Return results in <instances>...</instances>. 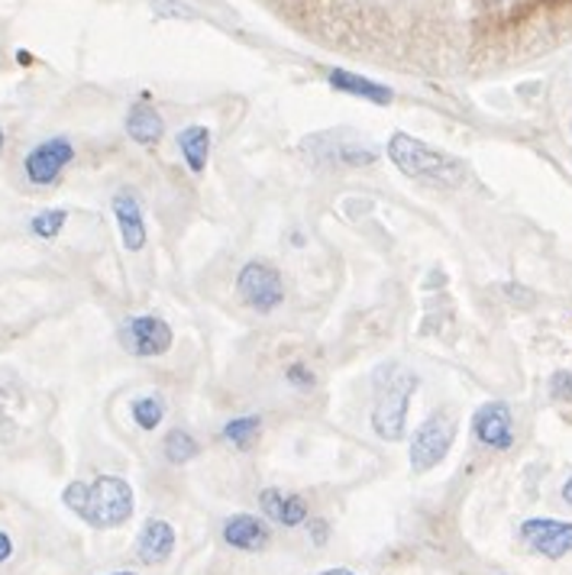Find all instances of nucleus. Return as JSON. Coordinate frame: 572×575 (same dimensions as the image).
<instances>
[{"label": "nucleus", "instance_id": "1", "mask_svg": "<svg viewBox=\"0 0 572 575\" xmlns=\"http://www.w3.org/2000/svg\"><path fill=\"white\" fill-rule=\"evenodd\" d=\"M62 502L84 524L97 530L120 527L133 517V489L120 476H97L94 482H72L66 485Z\"/></svg>", "mask_w": 572, "mask_h": 575}, {"label": "nucleus", "instance_id": "2", "mask_svg": "<svg viewBox=\"0 0 572 575\" xmlns=\"http://www.w3.org/2000/svg\"><path fill=\"white\" fill-rule=\"evenodd\" d=\"M415 388H418L415 372H398L395 365H385V382H382L375 408H372V431L378 433L382 439L395 443V439L405 436V421H408Z\"/></svg>", "mask_w": 572, "mask_h": 575}, {"label": "nucleus", "instance_id": "3", "mask_svg": "<svg viewBox=\"0 0 572 575\" xmlns=\"http://www.w3.org/2000/svg\"><path fill=\"white\" fill-rule=\"evenodd\" d=\"M388 155L392 162L411 175V178H433L440 185H456L463 178V168L456 159H450L446 152L433 149V145L421 143L408 133H395L392 143H388Z\"/></svg>", "mask_w": 572, "mask_h": 575}, {"label": "nucleus", "instance_id": "4", "mask_svg": "<svg viewBox=\"0 0 572 575\" xmlns=\"http://www.w3.org/2000/svg\"><path fill=\"white\" fill-rule=\"evenodd\" d=\"M456 439V421L446 408L433 411L428 421L418 427V433L408 443V456H411V469L415 472H430L433 466H440L450 453Z\"/></svg>", "mask_w": 572, "mask_h": 575}, {"label": "nucleus", "instance_id": "5", "mask_svg": "<svg viewBox=\"0 0 572 575\" xmlns=\"http://www.w3.org/2000/svg\"><path fill=\"white\" fill-rule=\"evenodd\" d=\"M236 291H240L243 304L259 310V314H272L282 304V297H285L279 269H272L269 262H259V259L243 266V272L236 279Z\"/></svg>", "mask_w": 572, "mask_h": 575}, {"label": "nucleus", "instance_id": "6", "mask_svg": "<svg viewBox=\"0 0 572 575\" xmlns=\"http://www.w3.org/2000/svg\"><path fill=\"white\" fill-rule=\"evenodd\" d=\"M120 343L130 356L152 360L172 350V327L155 314H137L120 327Z\"/></svg>", "mask_w": 572, "mask_h": 575}, {"label": "nucleus", "instance_id": "7", "mask_svg": "<svg viewBox=\"0 0 572 575\" xmlns=\"http://www.w3.org/2000/svg\"><path fill=\"white\" fill-rule=\"evenodd\" d=\"M74 159L72 140L66 137H52L46 143H39L26 159H23V172L30 178V185L36 188H49L59 181V175L66 172V165Z\"/></svg>", "mask_w": 572, "mask_h": 575}, {"label": "nucleus", "instance_id": "8", "mask_svg": "<svg viewBox=\"0 0 572 575\" xmlns=\"http://www.w3.org/2000/svg\"><path fill=\"white\" fill-rule=\"evenodd\" d=\"M521 540L547 560H563L572 553V520L530 517L521 524Z\"/></svg>", "mask_w": 572, "mask_h": 575}, {"label": "nucleus", "instance_id": "9", "mask_svg": "<svg viewBox=\"0 0 572 575\" xmlns=\"http://www.w3.org/2000/svg\"><path fill=\"white\" fill-rule=\"evenodd\" d=\"M472 433L479 443L492 446V449H511L514 446V421H511V408L504 401H489L476 411L472 418Z\"/></svg>", "mask_w": 572, "mask_h": 575}, {"label": "nucleus", "instance_id": "10", "mask_svg": "<svg viewBox=\"0 0 572 575\" xmlns=\"http://www.w3.org/2000/svg\"><path fill=\"white\" fill-rule=\"evenodd\" d=\"M110 208H114V216H117V230H120V236H124V246H127L130 253H140L145 246V220L140 198H137L130 188H124V191L114 195Z\"/></svg>", "mask_w": 572, "mask_h": 575}, {"label": "nucleus", "instance_id": "11", "mask_svg": "<svg viewBox=\"0 0 572 575\" xmlns=\"http://www.w3.org/2000/svg\"><path fill=\"white\" fill-rule=\"evenodd\" d=\"M175 553V527L162 517H149L137 537V556L145 566H162Z\"/></svg>", "mask_w": 572, "mask_h": 575}, {"label": "nucleus", "instance_id": "12", "mask_svg": "<svg viewBox=\"0 0 572 575\" xmlns=\"http://www.w3.org/2000/svg\"><path fill=\"white\" fill-rule=\"evenodd\" d=\"M269 527L259 520V517H253V514H233V517H226V524H223V540H226V547H233V550H246V553H256V550H266L269 547Z\"/></svg>", "mask_w": 572, "mask_h": 575}, {"label": "nucleus", "instance_id": "13", "mask_svg": "<svg viewBox=\"0 0 572 575\" xmlns=\"http://www.w3.org/2000/svg\"><path fill=\"white\" fill-rule=\"evenodd\" d=\"M327 78H330V84H334L337 91L357 94V97H365V101H372V104H392V91L382 87V84H375V81H369V78H362V74L334 69Z\"/></svg>", "mask_w": 572, "mask_h": 575}, {"label": "nucleus", "instance_id": "14", "mask_svg": "<svg viewBox=\"0 0 572 575\" xmlns=\"http://www.w3.org/2000/svg\"><path fill=\"white\" fill-rule=\"evenodd\" d=\"M127 133H130V140L140 145H155L162 140V133H165V124H162V117H159V110H152V107H133L130 110V117H127Z\"/></svg>", "mask_w": 572, "mask_h": 575}, {"label": "nucleus", "instance_id": "15", "mask_svg": "<svg viewBox=\"0 0 572 575\" xmlns=\"http://www.w3.org/2000/svg\"><path fill=\"white\" fill-rule=\"evenodd\" d=\"M178 149H182L191 172H205L208 155H211V133L205 127H188L178 133Z\"/></svg>", "mask_w": 572, "mask_h": 575}, {"label": "nucleus", "instance_id": "16", "mask_svg": "<svg viewBox=\"0 0 572 575\" xmlns=\"http://www.w3.org/2000/svg\"><path fill=\"white\" fill-rule=\"evenodd\" d=\"M162 453H165V459H168L172 466H185V462L198 459L201 446H198V439H195L191 433L182 431V427H175V431H168V436H165Z\"/></svg>", "mask_w": 572, "mask_h": 575}, {"label": "nucleus", "instance_id": "17", "mask_svg": "<svg viewBox=\"0 0 572 575\" xmlns=\"http://www.w3.org/2000/svg\"><path fill=\"white\" fill-rule=\"evenodd\" d=\"M262 421L259 418H236L223 427V439L233 443L236 449H253V443L259 439Z\"/></svg>", "mask_w": 572, "mask_h": 575}, {"label": "nucleus", "instance_id": "18", "mask_svg": "<svg viewBox=\"0 0 572 575\" xmlns=\"http://www.w3.org/2000/svg\"><path fill=\"white\" fill-rule=\"evenodd\" d=\"M130 411H133V421H137V427H140V431H155V427L162 424V418H165V404H162V398H159V395L137 398Z\"/></svg>", "mask_w": 572, "mask_h": 575}, {"label": "nucleus", "instance_id": "19", "mask_svg": "<svg viewBox=\"0 0 572 575\" xmlns=\"http://www.w3.org/2000/svg\"><path fill=\"white\" fill-rule=\"evenodd\" d=\"M66 220H69V211H62V208L39 211V214L30 220V233H33V236H39V239H56V236L62 233Z\"/></svg>", "mask_w": 572, "mask_h": 575}, {"label": "nucleus", "instance_id": "20", "mask_svg": "<svg viewBox=\"0 0 572 575\" xmlns=\"http://www.w3.org/2000/svg\"><path fill=\"white\" fill-rule=\"evenodd\" d=\"M285 492H279V489H266L262 495H259V504H262V511H266V517L269 520H276V524H282V511H285Z\"/></svg>", "mask_w": 572, "mask_h": 575}, {"label": "nucleus", "instance_id": "21", "mask_svg": "<svg viewBox=\"0 0 572 575\" xmlns=\"http://www.w3.org/2000/svg\"><path fill=\"white\" fill-rule=\"evenodd\" d=\"M307 520V504L297 495H288L285 511H282V527H301Z\"/></svg>", "mask_w": 572, "mask_h": 575}, {"label": "nucleus", "instance_id": "22", "mask_svg": "<svg viewBox=\"0 0 572 575\" xmlns=\"http://www.w3.org/2000/svg\"><path fill=\"white\" fill-rule=\"evenodd\" d=\"M550 395L557 401H572V372H553L550 378Z\"/></svg>", "mask_w": 572, "mask_h": 575}, {"label": "nucleus", "instance_id": "23", "mask_svg": "<svg viewBox=\"0 0 572 575\" xmlns=\"http://www.w3.org/2000/svg\"><path fill=\"white\" fill-rule=\"evenodd\" d=\"M285 375H288V382H291V385H297V388H311V385H314V375L307 372V365H291Z\"/></svg>", "mask_w": 572, "mask_h": 575}, {"label": "nucleus", "instance_id": "24", "mask_svg": "<svg viewBox=\"0 0 572 575\" xmlns=\"http://www.w3.org/2000/svg\"><path fill=\"white\" fill-rule=\"evenodd\" d=\"M307 527H311V537H314V543H317V547H320V543H327V530H330V524H327V520H311Z\"/></svg>", "mask_w": 572, "mask_h": 575}, {"label": "nucleus", "instance_id": "25", "mask_svg": "<svg viewBox=\"0 0 572 575\" xmlns=\"http://www.w3.org/2000/svg\"><path fill=\"white\" fill-rule=\"evenodd\" d=\"M13 556V540L0 530V563H7Z\"/></svg>", "mask_w": 572, "mask_h": 575}, {"label": "nucleus", "instance_id": "26", "mask_svg": "<svg viewBox=\"0 0 572 575\" xmlns=\"http://www.w3.org/2000/svg\"><path fill=\"white\" fill-rule=\"evenodd\" d=\"M563 502H567L572 507V479H570V482H567V485H563Z\"/></svg>", "mask_w": 572, "mask_h": 575}, {"label": "nucleus", "instance_id": "27", "mask_svg": "<svg viewBox=\"0 0 572 575\" xmlns=\"http://www.w3.org/2000/svg\"><path fill=\"white\" fill-rule=\"evenodd\" d=\"M320 575H357V573H350V570H324Z\"/></svg>", "mask_w": 572, "mask_h": 575}, {"label": "nucleus", "instance_id": "28", "mask_svg": "<svg viewBox=\"0 0 572 575\" xmlns=\"http://www.w3.org/2000/svg\"><path fill=\"white\" fill-rule=\"evenodd\" d=\"M0 152H3V130H0Z\"/></svg>", "mask_w": 572, "mask_h": 575}, {"label": "nucleus", "instance_id": "29", "mask_svg": "<svg viewBox=\"0 0 572 575\" xmlns=\"http://www.w3.org/2000/svg\"><path fill=\"white\" fill-rule=\"evenodd\" d=\"M110 575H137V573H127V570H124V573H110Z\"/></svg>", "mask_w": 572, "mask_h": 575}]
</instances>
